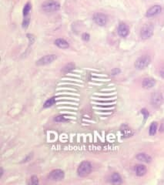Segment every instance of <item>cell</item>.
<instances>
[{
    "label": "cell",
    "mask_w": 164,
    "mask_h": 185,
    "mask_svg": "<svg viewBox=\"0 0 164 185\" xmlns=\"http://www.w3.org/2000/svg\"><path fill=\"white\" fill-rule=\"evenodd\" d=\"M42 9L46 12H56L60 9V4L56 1H47L42 5Z\"/></svg>",
    "instance_id": "6da1fadb"
},
{
    "label": "cell",
    "mask_w": 164,
    "mask_h": 185,
    "mask_svg": "<svg viewBox=\"0 0 164 185\" xmlns=\"http://www.w3.org/2000/svg\"><path fill=\"white\" fill-rule=\"evenodd\" d=\"M92 165L88 161H83L77 169V174L80 177H87L91 173Z\"/></svg>",
    "instance_id": "7a4b0ae2"
},
{
    "label": "cell",
    "mask_w": 164,
    "mask_h": 185,
    "mask_svg": "<svg viewBox=\"0 0 164 185\" xmlns=\"http://www.w3.org/2000/svg\"><path fill=\"white\" fill-rule=\"evenodd\" d=\"M150 57L147 55H144L142 57H139L137 60V61L135 62V67L137 69V70H144L145 68H147L150 63Z\"/></svg>",
    "instance_id": "3957f363"
},
{
    "label": "cell",
    "mask_w": 164,
    "mask_h": 185,
    "mask_svg": "<svg viewBox=\"0 0 164 185\" xmlns=\"http://www.w3.org/2000/svg\"><path fill=\"white\" fill-rule=\"evenodd\" d=\"M153 26L151 23H147L140 30V36L143 40H148L153 35Z\"/></svg>",
    "instance_id": "277c9868"
},
{
    "label": "cell",
    "mask_w": 164,
    "mask_h": 185,
    "mask_svg": "<svg viewBox=\"0 0 164 185\" xmlns=\"http://www.w3.org/2000/svg\"><path fill=\"white\" fill-rule=\"evenodd\" d=\"M64 177H65V174L63 170L60 169H55L50 172L48 176V178L52 181H60L63 180Z\"/></svg>",
    "instance_id": "5b68a950"
},
{
    "label": "cell",
    "mask_w": 164,
    "mask_h": 185,
    "mask_svg": "<svg viewBox=\"0 0 164 185\" xmlns=\"http://www.w3.org/2000/svg\"><path fill=\"white\" fill-rule=\"evenodd\" d=\"M56 56L55 54H49V55H46L40 58L38 61L36 62L37 66H46L48 64L52 63L54 60H56Z\"/></svg>",
    "instance_id": "8992f818"
},
{
    "label": "cell",
    "mask_w": 164,
    "mask_h": 185,
    "mask_svg": "<svg viewBox=\"0 0 164 185\" xmlns=\"http://www.w3.org/2000/svg\"><path fill=\"white\" fill-rule=\"evenodd\" d=\"M93 20L99 26H104L107 23L108 18L105 14L96 13L93 16Z\"/></svg>",
    "instance_id": "52a82bcc"
},
{
    "label": "cell",
    "mask_w": 164,
    "mask_h": 185,
    "mask_svg": "<svg viewBox=\"0 0 164 185\" xmlns=\"http://www.w3.org/2000/svg\"><path fill=\"white\" fill-rule=\"evenodd\" d=\"M162 12V7L159 5H155L153 6L150 7L148 10L147 11L146 16L147 17H153L155 15H158Z\"/></svg>",
    "instance_id": "ba28073f"
},
{
    "label": "cell",
    "mask_w": 164,
    "mask_h": 185,
    "mask_svg": "<svg viewBox=\"0 0 164 185\" xmlns=\"http://www.w3.org/2000/svg\"><path fill=\"white\" fill-rule=\"evenodd\" d=\"M162 96L160 92H156L153 93L151 96V103H152L153 106L158 107L162 104Z\"/></svg>",
    "instance_id": "9c48e42d"
},
{
    "label": "cell",
    "mask_w": 164,
    "mask_h": 185,
    "mask_svg": "<svg viewBox=\"0 0 164 185\" xmlns=\"http://www.w3.org/2000/svg\"><path fill=\"white\" fill-rule=\"evenodd\" d=\"M117 32L119 36L124 38L126 37V36L129 35L130 29H129V26H128L126 23H124V22H121V23H119V26H118Z\"/></svg>",
    "instance_id": "30bf717a"
},
{
    "label": "cell",
    "mask_w": 164,
    "mask_h": 185,
    "mask_svg": "<svg viewBox=\"0 0 164 185\" xmlns=\"http://www.w3.org/2000/svg\"><path fill=\"white\" fill-rule=\"evenodd\" d=\"M155 80L153 79V78H150V77L144 79V80L142 82V86L145 89H151V88H153L155 86Z\"/></svg>",
    "instance_id": "8fae6325"
},
{
    "label": "cell",
    "mask_w": 164,
    "mask_h": 185,
    "mask_svg": "<svg viewBox=\"0 0 164 185\" xmlns=\"http://www.w3.org/2000/svg\"><path fill=\"white\" fill-rule=\"evenodd\" d=\"M135 172L138 177H143L147 174V169L145 165L138 164L135 167Z\"/></svg>",
    "instance_id": "7c38bea8"
},
{
    "label": "cell",
    "mask_w": 164,
    "mask_h": 185,
    "mask_svg": "<svg viewBox=\"0 0 164 185\" xmlns=\"http://www.w3.org/2000/svg\"><path fill=\"white\" fill-rule=\"evenodd\" d=\"M136 157L138 161L144 162V163H150L151 161H152L151 157L148 154H145V153H140V154H137Z\"/></svg>",
    "instance_id": "4fadbf2b"
},
{
    "label": "cell",
    "mask_w": 164,
    "mask_h": 185,
    "mask_svg": "<svg viewBox=\"0 0 164 185\" xmlns=\"http://www.w3.org/2000/svg\"><path fill=\"white\" fill-rule=\"evenodd\" d=\"M55 44L60 49H67L69 48V43L64 39H57L55 40Z\"/></svg>",
    "instance_id": "5bb4252c"
},
{
    "label": "cell",
    "mask_w": 164,
    "mask_h": 185,
    "mask_svg": "<svg viewBox=\"0 0 164 185\" xmlns=\"http://www.w3.org/2000/svg\"><path fill=\"white\" fill-rule=\"evenodd\" d=\"M111 182L113 184H120L122 183V177L118 173H113L111 176Z\"/></svg>",
    "instance_id": "9a60e30c"
},
{
    "label": "cell",
    "mask_w": 164,
    "mask_h": 185,
    "mask_svg": "<svg viewBox=\"0 0 164 185\" xmlns=\"http://www.w3.org/2000/svg\"><path fill=\"white\" fill-rule=\"evenodd\" d=\"M157 127L158 123L156 122H153L150 126V129H149V134L150 136H154L156 132H157Z\"/></svg>",
    "instance_id": "2e32d148"
},
{
    "label": "cell",
    "mask_w": 164,
    "mask_h": 185,
    "mask_svg": "<svg viewBox=\"0 0 164 185\" xmlns=\"http://www.w3.org/2000/svg\"><path fill=\"white\" fill-rule=\"evenodd\" d=\"M121 131H122V134H123V135L126 137H130V136L133 134V132H132L131 129H130V127H128L126 125H124L122 127Z\"/></svg>",
    "instance_id": "e0dca14e"
},
{
    "label": "cell",
    "mask_w": 164,
    "mask_h": 185,
    "mask_svg": "<svg viewBox=\"0 0 164 185\" xmlns=\"http://www.w3.org/2000/svg\"><path fill=\"white\" fill-rule=\"evenodd\" d=\"M55 103V99L54 97L50 98V99H48L45 102V103H44V107L45 108L50 107V106H52V105H54V103Z\"/></svg>",
    "instance_id": "ac0fdd59"
},
{
    "label": "cell",
    "mask_w": 164,
    "mask_h": 185,
    "mask_svg": "<svg viewBox=\"0 0 164 185\" xmlns=\"http://www.w3.org/2000/svg\"><path fill=\"white\" fill-rule=\"evenodd\" d=\"M74 67H75V65L73 63L67 64V65H66L63 67V69H62V72H65V73L69 72V71L73 70V69H74Z\"/></svg>",
    "instance_id": "d6986e66"
},
{
    "label": "cell",
    "mask_w": 164,
    "mask_h": 185,
    "mask_svg": "<svg viewBox=\"0 0 164 185\" xmlns=\"http://www.w3.org/2000/svg\"><path fill=\"white\" fill-rule=\"evenodd\" d=\"M30 10H31V4L26 3V5H25L24 7V9H23V15H24L25 17L27 16L29 12H30Z\"/></svg>",
    "instance_id": "ffe728a7"
},
{
    "label": "cell",
    "mask_w": 164,
    "mask_h": 185,
    "mask_svg": "<svg viewBox=\"0 0 164 185\" xmlns=\"http://www.w3.org/2000/svg\"><path fill=\"white\" fill-rule=\"evenodd\" d=\"M54 120H55V122H58V123H60V122H65L66 121V117H64V116H58V117H55L54 118Z\"/></svg>",
    "instance_id": "44dd1931"
},
{
    "label": "cell",
    "mask_w": 164,
    "mask_h": 185,
    "mask_svg": "<svg viewBox=\"0 0 164 185\" xmlns=\"http://www.w3.org/2000/svg\"><path fill=\"white\" fill-rule=\"evenodd\" d=\"M141 113L143 114V116H144V120H147V118L149 117V115H150V113H149L148 110H147V109H142L141 110Z\"/></svg>",
    "instance_id": "7402d4cb"
},
{
    "label": "cell",
    "mask_w": 164,
    "mask_h": 185,
    "mask_svg": "<svg viewBox=\"0 0 164 185\" xmlns=\"http://www.w3.org/2000/svg\"><path fill=\"white\" fill-rule=\"evenodd\" d=\"M31 184H38L39 183V180H38V177H37L36 176H33L32 177L31 179H30V182Z\"/></svg>",
    "instance_id": "603a6c76"
},
{
    "label": "cell",
    "mask_w": 164,
    "mask_h": 185,
    "mask_svg": "<svg viewBox=\"0 0 164 185\" xmlns=\"http://www.w3.org/2000/svg\"><path fill=\"white\" fill-rule=\"evenodd\" d=\"M29 24H30V19L27 17V16H26L24 19V20H23V28H27L28 26H29Z\"/></svg>",
    "instance_id": "cb8c5ba5"
},
{
    "label": "cell",
    "mask_w": 164,
    "mask_h": 185,
    "mask_svg": "<svg viewBox=\"0 0 164 185\" xmlns=\"http://www.w3.org/2000/svg\"><path fill=\"white\" fill-rule=\"evenodd\" d=\"M90 35L88 34V33H83V35H82V39H83L84 41H89L90 40Z\"/></svg>",
    "instance_id": "d4e9b609"
},
{
    "label": "cell",
    "mask_w": 164,
    "mask_h": 185,
    "mask_svg": "<svg viewBox=\"0 0 164 185\" xmlns=\"http://www.w3.org/2000/svg\"><path fill=\"white\" fill-rule=\"evenodd\" d=\"M119 73H120V70H119V69H117V68L114 69V70H112V75H117V74H119Z\"/></svg>",
    "instance_id": "484cf974"
},
{
    "label": "cell",
    "mask_w": 164,
    "mask_h": 185,
    "mask_svg": "<svg viewBox=\"0 0 164 185\" xmlns=\"http://www.w3.org/2000/svg\"><path fill=\"white\" fill-rule=\"evenodd\" d=\"M159 131L160 132H164V120H162V123H161L160 127H159Z\"/></svg>",
    "instance_id": "4316f807"
},
{
    "label": "cell",
    "mask_w": 164,
    "mask_h": 185,
    "mask_svg": "<svg viewBox=\"0 0 164 185\" xmlns=\"http://www.w3.org/2000/svg\"><path fill=\"white\" fill-rule=\"evenodd\" d=\"M160 76H161V77H162V78H163V79H164V70L160 71Z\"/></svg>",
    "instance_id": "83f0119b"
},
{
    "label": "cell",
    "mask_w": 164,
    "mask_h": 185,
    "mask_svg": "<svg viewBox=\"0 0 164 185\" xmlns=\"http://www.w3.org/2000/svg\"><path fill=\"white\" fill-rule=\"evenodd\" d=\"M2 174H3V169L2 168H1V176H0V178L2 177Z\"/></svg>",
    "instance_id": "f1b7e54d"
}]
</instances>
